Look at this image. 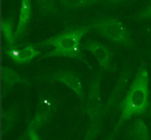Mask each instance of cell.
I'll return each instance as SVG.
<instances>
[{
  "instance_id": "6da1fadb",
  "label": "cell",
  "mask_w": 151,
  "mask_h": 140,
  "mask_svg": "<svg viewBox=\"0 0 151 140\" xmlns=\"http://www.w3.org/2000/svg\"><path fill=\"white\" fill-rule=\"evenodd\" d=\"M150 106V74L147 63L141 60L134 78L118 106L120 112L119 117L107 139H116L121 127L127 122L144 115Z\"/></svg>"
},
{
  "instance_id": "7a4b0ae2",
  "label": "cell",
  "mask_w": 151,
  "mask_h": 140,
  "mask_svg": "<svg viewBox=\"0 0 151 140\" xmlns=\"http://www.w3.org/2000/svg\"><path fill=\"white\" fill-rule=\"evenodd\" d=\"M90 30L91 28L88 25H72L53 36L33 43L37 49L52 48V49L42 54L38 60L53 57L71 58L79 60L84 63L89 69H92L81 49L82 38Z\"/></svg>"
},
{
  "instance_id": "7c38bea8",
  "label": "cell",
  "mask_w": 151,
  "mask_h": 140,
  "mask_svg": "<svg viewBox=\"0 0 151 140\" xmlns=\"http://www.w3.org/2000/svg\"><path fill=\"white\" fill-rule=\"evenodd\" d=\"M19 119V109L16 106L3 109L1 111V139H4L15 126Z\"/></svg>"
},
{
  "instance_id": "d6986e66",
  "label": "cell",
  "mask_w": 151,
  "mask_h": 140,
  "mask_svg": "<svg viewBox=\"0 0 151 140\" xmlns=\"http://www.w3.org/2000/svg\"><path fill=\"white\" fill-rule=\"evenodd\" d=\"M131 0H103V4H107V5H117L120 4L127 3Z\"/></svg>"
},
{
  "instance_id": "3957f363",
  "label": "cell",
  "mask_w": 151,
  "mask_h": 140,
  "mask_svg": "<svg viewBox=\"0 0 151 140\" xmlns=\"http://www.w3.org/2000/svg\"><path fill=\"white\" fill-rule=\"evenodd\" d=\"M84 25L89 26L91 30H94L96 34L117 46L127 49H133L135 46V41L131 30L116 17H95L88 20Z\"/></svg>"
},
{
  "instance_id": "e0dca14e",
  "label": "cell",
  "mask_w": 151,
  "mask_h": 140,
  "mask_svg": "<svg viewBox=\"0 0 151 140\" xmlns=\"http://www.w3.org/2000/svg\"><path fill=\"white\" fill-rule=\"evenodd\" d=\"M128 18L134 20H137V21L151 20V0H150L148 4L143 8H142L139 11L129 16Z\"/></svg>"
},
{
  "instance_id": "9a60e30c",
  "label": "cell",
  "mask_w": 151,
  "mask_h": 140,
  "mask_svg": "<svg viewBox=\"0 0 151 140\" xmlns=\"http://www.w3.org/2000/svg\"><path fill=\"white\" fill-rule=\"evenodd\" d=\"M16 27L12 18H3L1 20V34L5 41V48H12L16 45Z\"/></svg>"
},
{
  "instance_id": "ffe728a7",
  "label": "cell",
  "mask_w": 151,
  "mask_h": 140,
  "mask_svg": "<svg viewBox=\"0 0 151 140\" xmlns=\"http://www.w3.org/2000/svg\"><path fill=\"white\" fill-rule=\"evenodd\" d=\"M149 54H150V57H151V49H150V52H149Z\"/></svg>"
},
{
  "instance_id": "8992f818",
  "label": "cell",
  "mask_w": 151,
  "mask_h": 140,
  "mask_svg": "<svg viewBox=\"0 0 151 140\" xmlns=\"http://www.w3.org/2000/svg\"><path fill=\"white\" fill-rule=\"evenodd\" d=\"M81 49L83 51L91 53L96 59L101 69L105 72L116 71V65L113 63L115 53L107 45L95 40L87 39L85 41L81 42Z\"/></svg>"
},
{
  "instance_id": "ac0fdd59",
  "label": "cell",
  "mask_w": 151,
  "mask_h": 140,
  "mask_svg": "<svg viewBox=\"0 0 151 140\" xmlns=\"http://www.w3.org/2000/svg\"><path fill=\"white\" fill-rule=\"evenodd\" d=\"M38 131L32 125L28 124L27 129L25 130V131L23 132V134L18 139L21 140H40L42 139V138L39 136Z\"/></svg>"
},
{
  "instance_id": "4fadbf2b",
  "label": "cell",
  "mask_w": 151,
  "mask_h": 140,
  "mask_svg": "<svg viewBox=\"0 0 151 140\" xmlns=\"http://www.w3.org/2000/svg\"><path fill=\"white\" fill-rule=\"evenodd\" d=\"M39 14L42 17L65 16L58 0H35Z\"/></svg>"
},
{
  "instance_id": "52a82bcc",
  "label": "cell",
  "mask_w": 151,
  "mask_h": 140,
  "mask_svg": "<svg viewBox=\"0 0 151 140\" xmlns=\"http://www.w3.org/2000/svg\"><path fill=\"white\" fill-rule=\"evenodd\" d=\"M43 81L49 83H61L66 87L71 89L79 98L81 107L84 106L86 102L85 99V90L81 79L78 74L68 70H58L50 75L44 76L42 79Z\"/></svg>"
},
{
  "instance_id": "277c9868",
  "label": "cell",
  "mask_w": 151,
  "mask_h": 140,
  "mask_svg": "<svg viewBox=\"0 0 151 140\" xmlns=\"http://www.w3.org/2000/svg\"><path fill=\"white\" fill-rule=\"evenodd\" d=\"M131 76H132V70L128 66L123 68L119 75V78L115 86L113 87L111 94L109 95L107 102L104 105L101 114L98 116L97 120L93 124H89L88 126V130L86 131L84 139H95L101 133L105 118H107L110 116V114L113 111L115 108H118L119 104V101L122 98L125 90L127 89Z\"/></svg>"
},
{
  "instance_id": "9c48e42d",
  "label": "cell",
  "mask_w": 151,
  "mask_h": 140,
  "mask_svg": "<svg viewBox=\"0 0 151 140\" xmlns=\"http://www.w3.org/2000/svg\"><path fill=\"white\" fill-rule=\"evenodd\" d=\"M42 53V50L35 47L33 43L27 44L23 48H17L15 45L12 48H5L4 49V54L19 65L30 64L34 59L40 56Z\"/></svg>"
},
{
  "instance_id": "8fae6325",
  "label": "cell",
  "mask_w": 151,
  "mask_h": 140,
  "mask_svg": "<svg viewBox=\"0 0 151 140\" xmlns=\"http://www.w3.org/2000/svg\"><path fill=\"white\" fill-rule=\"evenodd\" d=\"M1 84L2 99L4 100L6 96H8L17 84L27 85V81L12 68L3 65L1 67Z\"/></svg>"
},
{
  "instance_id": "5bb4252c",
  "label": "cell",
  "mask_w": 151,
  "mask_h": 140,
  "mask_svg": "<svg viewBox=\"0 0 151 140\" xmlns=\"http://www.w3.org/2000/svg\"><path fill=\"white\" fill-rule=\"evenodd\" d=\"M126 138L132 140H150V131L142 119L134 121L126 131Z\"/></svg>"
},
{
  "instance_id": "ba28073f",
  "label": "cell",
  "mask_w": 151,
  "mask_h": 140,
  "mask_svg": "<svg viewBox=\"0 0 151 140\" xmlns=\"http://www.w3.org/2000/svg\"><path fill=\"white\" fill-rule=\"evenodd\" d=\"M57 112L56 101L48 95H40L35 114L28 124L34 126L37 131L46 126L54 117Z\"/></svg>"
},
{
  "instance_id": "2e32d148",
  "label": "cell",
  "mask_w": 151,
  "mask_h": 140,
  "mask_svg": "<svg viewBox=\"0 0 151 140\" xmlns=\"http://www.w3.org/2000/svg\"><path fill=\"white\" fill-rule=\"evenodd\" d=\"M65 10H80L103 3V0H58Z\"/></svg>"
},
{
  "instance_id": "5b68a950",
  "label": "cell",
  "mask_w": 151,
  "mask_h": 140,
  "mask_svg": "<svg viewBox=\"0 0 151 140\" xmlns=\"http://www.w3.org/2000/svg\"><path fill=\"white\" fill-rule=\"evenodd\" d=\"M102 77L103 69H100L90 82L86 102L82 107L84 114L89 117V124H93L97 120L104 107L101 92Z\"/></svg>"
},
{
  "instance_id": "30bf717a",
  "label": "cell",
  "mask_w": 151,
  "mask_h": 140,
  "mask_svg": "<svg viewBox=\"0 0 151 140\" xmlns=\"http://www.w3.org/2000/svg\"><path fill=\"white\" fill-rule=\"evenodd\" d=\"M32 16H33L32 0H21L18 24H17L16 32H15L16 44L19 42L26 36V34L30 26Z\"/></svg>"
}]
</instances>
